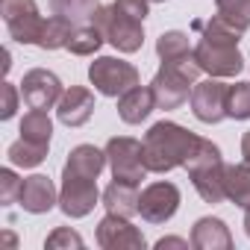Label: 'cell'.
<instances>
[{
	"label": "cell",
	"instance_id": "9",
	"mask_svg": "<svg viewBox=\"0 0 250 250\" xmlns=\"http://www.w3.org/2000/svg\"><path fill=\"white\" fill-rule=\"evenodd\" d=\"M180 209V188L174 183H150L142 194H139V215L147 224H165L177 215Z\"/></svg>",
	"mask_w": 250,
	"mask_h": 250
},
{
	"label": "cell",
	"instance_id": "30",
	"mask_svg": "<svg viewBox=\"0 0 250 250\" xmlns=\"http://www.w3.org/2000/svg\"><path fill=\"white\" fill-rule=\"evenodd\" d=\"M21 186H24V180H18V174L12 168H3L0 171V203L12 206L21 197Z\"/></svg>",
	"mask_w": 250,
	"mask_h": 250
},
{
	"label": "cell",
	"instance_id": "15",
	"mask_svg": "<svg viewBox=\"0 0 250 250\" xmlns=\"http://www.w3.org/2000/svg\"><path fill=\"white\" fill-rule=\"evenodd\" d=\"M56 115L65 127H83V124L94 115V94L85 85H71L65 88L62 100L56 103Z\"/></svg>",
	"mask_w": 250,
	"mask_h": 250
},
{
	"label": "cell",
	"instance_id": "23",
	"mask_svg": "<svg viewBox=\"0 0 250 250\" xmlns=\"http://www.w3.org/2000/svg\"><path fill=\"white\" fill-rule=\"evenodd\" d=\"M47 147H50V145H36V142H30V139H18V142L9 145L6 156H9V162L18 165V168H36V165H42V162L47 159Z\"/></svg>",
	"mask_w": 250,
	"mask_h": 250
},
{
	"label": "cell",
	"instance_id": "2",
	"mask_svg": "<svg viewBox=\"0 0 250 250\" xmlns=\"http://www.w3.org/2000/svg\"><path fill=\"white\" fill-rule=\"evenodd\" d=\"M145 165L153 174H168L174 168H186L188 156L197 150L200 136L188 133L174 121H159L145 133Z\"/></svg>",
	"mask_w": 250,
	"mask_h": 250
},
{
	"label": "cell",
	"instance_id": "26",
	"mask_svg": "<svg viewBox=\"0 0 250 250\" xmlns=\"http://www.w3.org/2000/svg\"><path fill=\"white\" fill-rule=\"evenodd\" d=\"M103 42L106 39H103V33L94 24H80V27H74V33L68 39V50L77 53V56H91V53L100 50Z\"/></svg>",
	"mask_w": 250,
	"mask_h": 250
},
{
	"label": "cell",
	"instance_id": "14",
	"mask_svg": "<svg viewBox=\"0 0 250 250\" xmlns=\"http://www.w3.org/2000/svg\"><path fill=\"white\" fill-rule=\"evenodd\" d=\"M18 203H21L24 212H30V215H44V212H50V209L59 203V194H56L53 180L44 177V174H33V177H27L24 186H21V197H18Z\"/></svg>",
	"mask_w": 250,
	"mask_h": 250
},
{
	"label": "cell",
	"instance_id": "31",
	"mask_svg": "<svg viewBox=\"0 0 250 250\" xmlns=\"http://www.w3.org/2000/svg\"><path fill=\"white\" fill-rule=\"evenodd\" d=\"M112 6H115L118 12H124V15L136 18V21H145L147 12H150V0H115Z\"/></svg>",
	"mask_w": 250,
	"mask_h": 250
},
{
	"label": "cell",
	"instance_id": "4",
	"mask_svg": "<svg viewBox=\"0 0 250 250\" xmlns=\"http://www.w3.org/2000/svg\"><path fill=\"white\" fill-rule=\"evenodd\" d=\"M186 171H188L197 194L206 203H221L227 197V188H224V159H221L218 145H212L209 139H200L197 150L186 162Z\"/></svg>",
	"mask_w": 250,
	"mask_h": 250
},
{
	"label": "cell",
	"instance_id": "13",
	"mask_svg": "<svg viewBox=\"0 0 250 250\" xmlns=\"http://www.w3.org/2000/svg\"><path fill=\"white\" fill-rule=\"evenodd\" d=\"M100 200L97 180H83V177H62L59 188V209L68 218H85Z\"/></svg>",
	"mask_w": 250,
	"mask_h": 250
},
{
	"label": "cell",
	"instance_id": "12",
	"mask_svg": "<svg viewBox=\"0 0 250 250\" xmlns=\"http://www.w3.org/2000/svg\"><path fill=\"white\" fill-rule=\"evenodd\" d=\"M97 244L103 250H145V235L130 224V218H121L106 212V218L97 224Z\"/></svg>",
	"mask_w": 250,
	"mask_h": 250
},
{
	"label": "cell",
	"instance_id": "11",
	"mask_svg": "<svg viewBox=\"0 0 250 250\" xmlns=\"http://www.w3.org/2000/svg\"><path fill=\"white\" fill-rule=\"evenodd\" d=\"M227 88H229V85L218 83L215 77L197 83V85L191 88V97H188L194 118L203 121V124H218V121H224V118H227Z\"/></svg>",
	"mask_w": 250,
	"mask_h": 250
},
{
	"label": "cell",
	"instance_id": "21",
	"mask_svg": "<svg viewBox=\"0 0 250 250\" xmlns=\"http://www.w3.org/2000/svg\"><path fill=\"white\" fill-rule=\"evenodd\" d=\"M50 136H53V121L47 109H30L21 118V139H30L36 145H50Z\"/></svg>",
	"mask_w": 250,
	"mask_h": 250
},
{
	"label": "cell",
	"instance_id": "28",
	"mask_svg": "<svg viewBox=\"0 0 250 250\" xmlns=\"http://www.w3.org/2000/svg\"><path fill=\"white\" fill-rule=\"evenodd\" d=\"M215 6H218V15L232 27H238L241 33L250 27V0H215Z\"/></svg>",
	"mask_w": 250,
	"mask_h": 250
},
{
	"label": "cell",
	"instance_id": "33",
	"mask_svg": "<svg viewBox=\"0 0 250 250\" xmlns=\"http://www.w3.org/2000/svg\"><path fill=\"white\" fill-rule=\"evenodd\" d=\"M165 247H188V241L186 238H159L156 250H165Z\"/></svg>",
	"mask_w": 250,
	"mask_h": 250
},
{
	"label": "cell",
	"instance_id": "34",
	"mask_svg": "<svg viewBox=\"0 0 250 250\" xmlns=\"http://www.w3.org/2000/svg\"><path fill=\"white\" fill-rule=\"evenodd\" d=\"M241 156H244V162H250V130H247L244 139H241Z\"/></svg>",
	"mask_w": 250,
	"mask_h": 250
},
{
	"label": "cell",
	"instance_id": "5",
	"mask_svg": "<svg viewBox=\"0 0 250 250\" xmlns=\"http://www.w3.org/2000/svg\"><path fill=\"white\" fill-rule=\"evenodd\" d=\"M91 24L103 33V39L118 47L121 53H136L145 44V21H136L130 15L118 12L115 6H97Z\"/></svg>",
	"mask_w": 250,
	"mask_h": 250
},
{
	"label": "cell",
	"instance_id": "6",
	"mask_svg": "<svg viewBox=\"0 0 250 250\" xmlns=\"http://www.w3.org/2000/svg\"><path fill=\"white\" fill-rule=\"evenodd\" d=\"M106 159L112 168V177L118 183H130L139 186L147 177V165H145V145L130 139V136H115L106 142Z\"/></svg>",
	"mask_w": 250,
	"mask_h": 250
},
{
	"label": "cell",
	"instance_id": "17",
	"mask_svg": "<svg viewBox=\"0 0 250 250\" xmlns=\"http://www.w3.org/2000/svg\"><path fill=\"white\" fill-rule=\"evenodd\" d=\"M156 109V97L150 85H136L118 97V115L124 124H142Z\"/></svg>",
	"mask_w": 250,
	"mask_h": 250
},
{
	"label": "cell",
	"instance_id": "36",
	"mask_svg": "<svg viewBox=\"0 0 250 250\" xmlns=\"http://www.w3.org/2000/svg\"><path fill=\"white\" fill-rule=\"evenodd\" d=\"M150 3H165V0H150Z\"/></svg>",
	"mask_w": 250,
	"mask_h": 250
},
{
	"label": "cell",
	"instance_id": "19",
	"mask_svg": "<svg viewBox=\"0 0 250 250\" xmlns=\"http://www.w3.org/2000/svg\"><path fill=\"white\" fill-rule=\"evenodd\" d=\"M103 206H106V212L121 215V218L139 215V191H136V186L118 183V180H115V183L106 186V191H103Z\"/></svg>",
	"mask_w": 250,
	"mask_h": 250
},
{
	"label": "cell",
	"instance_id": "35",
	"mask_svg": "<svg viewBox=\"0 0 250 250\" xmlns=\"http://www.w3.org/2000/svg\"><path fill=\"white\" fill-rule=\"evenodd\" d=\"M244 232L250 235V206H247V212H244Z\"/></svg>",
	"mask_w": 250,
	"mask_h": 250
},
{
	"label": "cell",
	"instance_id": "20",
	"mask_svg": "<svg viewBox=\"0 0 250 250\" xmlns=\"http://www.w3.org/2000/svg\"><path fill=\"white\" fill-rule=\"evenodd\" d=\"M224 188H227V197L247 209L250 206V162L244 165H224Z\"/></svg>",
	"mask_w": 250,
	"mask_h": 250
},
{
	"label": "cell",
	"instance_id": "3",
	"mask_svg": "<svg viewBox=\"0 0 250 250\" xmlns=\"http://www.w3.org/2000/svg\"><path fill=\"white\" fill-rule=\"evenodd\" d=\"M200 74V65L194 62V53L186 56V59H177V62H162V68L156 71V77L150 80V88H153V97H156V109H180L191 94V83L197 80Z\"/></svg>",
	"mask_w": 250,
	"mask_h": 250
},
{
	"label": "cell",
	"instance_id": "7",
	"mask_svg": "<svg viewBox=\"0 0 250 250\" xmlns=\"http://www.w3.org/2000/svg\"><path fill=\"white\" fill-rule=\"evenodd\" d=\"M88 80L103 97H121L124 91L139 85V71H136V65L124 62V59L100 56L88 65Z\"/></svg>",
	"mask_w": 250,
	"mask_h": 250
},
{
	"label": "cell",
	"instance_id": "25",
	"mask_svg": "<svg viewBox=\"0 0 250 250\" xmlns=\"http://www.w3.org/2000/svg\"><path fill=\"white\" fill-rule=\"evenodd\" d=\"M156 53L162 62H177V59H186L191 56V44H188V36L180 33V30H168L156 39Z\"/></svg>",
	"mask_w": 250,
	"mask_h": 250
},
{
	"label": "cell",
	"instance_id": "18",
	"mask_svg": "<svg viewBox=\"0 0 250 250\" xmlns=\"http://www.w3.org/2000/svg\"><path fill=\"white\" fill-rule=\"evenodd\" d=\"M191 247L197 250H229L232 235L221 218H200L191 229Z\"/></svg>",
	"mask_w": 250,
	"mask_h": 250
},
{
	"label": "cell",
	"instance_id": "32",
	"mask_svg": "<svg viewBox=\"0 0 250 250\" xmlns=\"http://www.w3.org/2000/svg\"><path fill=\"white\" fill-rule=\"evenodd\" d=\"M0 94H3V106H0V118H3V121H9V118L18 112V88H15L12 83H3Z\"/></svg>",
	"mask_w": 250,
	"mask_h": 250
},
{
	"label": "cell",
	"instance_id": "29",
	"mask_svg": "<svg viewBox=\"0 0 250 250\" xmlns=\"http://www.w3.org/2000/svg\"><path fill=\"white\" fill-rule=\"evenodd\" d=\"M85 241H83V235L77 232V229H71V227H56L47 238H44V247L47 250H80Z\"/></svg>",
	"mask_w": 250,
	"mask_h": 250
},
{
	"label": "cell",
	"instance_id": "1",
	"mask_svg": "<svg viewBox=\"0 0 250 250\" xmlns=\"http://www.w3.org/2000/svg\"><path fill=\"white\" fill-rule=\"evenodd\" d=\"M194 30H200V42L194 44V62L209 77H235L244 71V56L238 50L241 30L224 21L218 12L209 21H194Z\"/></svg>",
	"mask_w": 250,
	"mask_h": 250
},
{
	"label": "cell",
	"instance_id": "22",
	"mask_svg": "<svg viewBox=\"0 0 250 250\" xmlns=\"http://www.w3.org/2000/svg\"><path fill=\"white\" fill-rule=\"evenodd\" d=\"M74 21L62 18V15H53L44 21V30H42V39H39V47L42 50H59V47H68V39L74 33Z\"/></svg>",
	"mask_w": 250,
	"mask_h": 250
},
{
	"label": "cell",
	"instance_id": "8",
	"mask_svg": "<svg viewBox=\"0 0 250 250\" xmlns=\"http://www.w3.org/2000/svg\"><path fill=\"white\" fill-rule=\"evenodd\" d=\"M0 15H3L6 30L18 44H39L44 18L39 15L36 0H0Z\"/></svg>",
	"mask_w": 250,
	"mask_h": 250
},
{
	"label": "cell",
	"instance_id": "24",
	"mask_svg": "<svg viewBox=\"0 0 250 250\" xmlns=\"http://www.w3.org/2000/svg\"><path fill=\"white\" fill-rule=\"evenodd\" d=\"M97 6H100V0H50L53 15H62V18L74 21L77 27L80 24H91Z\"/></svg>",
	"mask_w": 250,
	"mask_h": 250
},
{
	"label": "cell",
	"instance_id": "27",
	"mask_svg": "<svg viewBox=\"0 0 250 250\" xmlns=\"http://www.w3.org/2000/svg\"><path fill=\"white\" fill-rule=\"evenodd\" d=\"M227 118L235 121L250 118V83H235L227 88Z\"/></svg>",
	"mask_w": 250,
	"mask_h": 250
},
{
	"label": "cell",
	"instance_id": "16",
	"mask_svg": "<svg viewBox=\"0 0 250 250\" xmlns=\"http://www.w3.org/2000/svg\"><path fill=\"white\" fill-rule=\"evenodd\" d=\"M106 150H97L94 145H77L62 168V177H83V180H97L100 171L106 168Z\"/></svg>",
	"mask_w": 250,
	"mask_h": 250
},
{
	"label": "cell",
	"instance_id": "10",
	"mask_svg": "<svg viewBox=\"0 0 250 250\" xmlns=\"http://www.w3.org/2000/svg\"><path fill=\"white\" fill-rule=\"evenodd\" d=\"M21 94H24V100H27L30 109H53L62 100L65 88H62V80L53 71L33 68L21 80Z\"/></svg>",
	"mask_w": 250,
	"mask_h": 250
}]
</instances>
